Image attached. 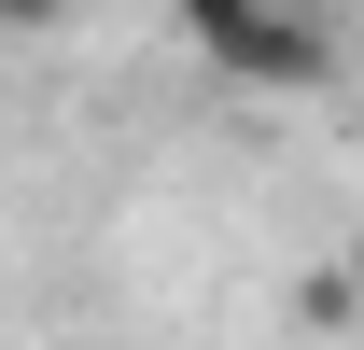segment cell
Instances as JSON below:
<instances>
[{"mask_svg": "<svg viewBox=\"0 0 364 350\" xmlns=\"http://www.w3.org/2000/svg\"><path fill=\"white\" fill-rule=\"evenodd\" d=\"M210 70H225V85H267V98H309V85H336V43H322L309 0H267V14H252Z\"/></svg>", "mask_w": 364, "mask_h": 350, "instance_id": "1", "label": "cell"}, {"mask_svg": "<svg viewBox=\"0 0 364 350\" xmlns=\"http://www.w3.org/2000/svg\"><path fill=\"white\" fill-rule=\"evenodd\" d=\"M168 14H182V43H196V56H225L238 28H252V14H267V0H168Z\"/></svg>", "mask_w": 364, "mask_h": 350, "instance_id": "2", "label": "cell"}, {"mask_svg": "<svg viewBox=\"0 0 364 350\" xmlns=\"http://www.w3.org/2000/svg\"><path fill=\"white\" fill-rule=\"evenodd\" d=\"M43 28H70V0H0V43H43Z\"/></svg>", "mask_w": 364, "mask_h": 350, "instance_id": "3", "label": "cell"}, {"mask_svg": "<svg viewBox=\"0 0 364 350\" xmlns=\"http://www.w3.org/2000/svg\"><path fill=\"white\" fill-rule=\"evenodd\" d=\"M350 280H364V238H350Z\"/></svg>", "mask_w": 364, "mask_h": 350, "instance_id": "4", "label": "cell"}]
</instances>
